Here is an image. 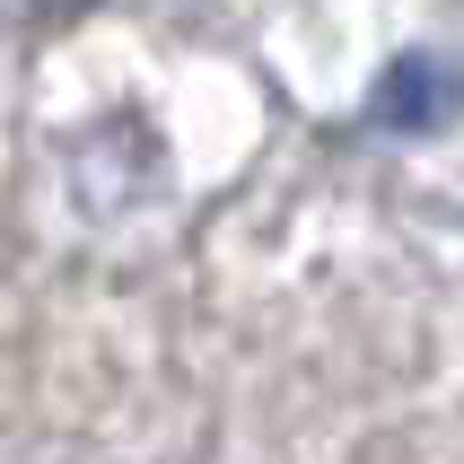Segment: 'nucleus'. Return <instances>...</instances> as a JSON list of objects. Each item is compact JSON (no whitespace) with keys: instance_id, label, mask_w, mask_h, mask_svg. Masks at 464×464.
Here are the masks:
<instances>
[{"instance_id":"1","label":"nucleus","mask_w":464,"mask_h":464,"mask_svg":"<svg viewBox=\"0 0 464 464\" xmlns=\"http://www.w3.org/2000/svg\"><path fill=\"white\" fill-rule=\"evenodd\" d=\"M386 131H439L464 114V79L456 62H439V53H412V62H394L386 79H377V105H368Z\"/></svg>"}]
</instances>
